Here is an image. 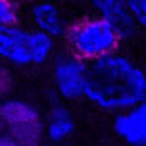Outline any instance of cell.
<instances>
[{"label":"cell","instance_id":"obj_1","mask_svg":"<svg viewBox=\"0 0 146 146\" xmlns=\"http://www.w3.org/2000/svg\"><path fill=\"white\" fill-rule=\"evenodd\" d=\"M84 98L103 112H122L146 100V76L129 57L112 52L88 62Z\"/></svg>","mask_w":146,"mask_h":146},{"label":"cell","instance_id":"obj_2","mask_svg":"<svg viewBox=\"0 0 146 146\" xmlns=\"http://www.w3.org/2000/svg\"><path fill=\"white\" fill-rule=\"evenodd\" d=\"M55 52V40L19 23L0 26V62L11 67H38Z\"/></svg>","mask_w":146,"mask_h":146},{"label":"cell","instance_id":"obj_3","mask_svg":"<svg viewBox=\"0 0 146 146\" xmlns=\"http://www.w3.org/2000/svg\"><path fill=\"white\" fill-rule=\"evenodd\" d=\"M0 134L23 146H38L43 136V113L29 100L4 96L0 100Z\"/></svg>","mask_w":146,"mask_h":146},{"label":"cell","instance_id":"obj_4","mask_svg":"<svg viewBox=\"0 0 146 146\" xmlns=\"http://www.w3.org/2000/svg\"><path fill=\"white\" fill-rule=\"evenodd\" d=\"M65 38L70 52L86 62H91L95 58L115 52L120 41L112 24L102 19L100 16L84 19L81 23H76L74 26H69Z\"/></svg>","mask_w":146,"mask_h":146},{"label":"cell","instance_id":"obj_5","mask_svg":"<svg viewBox=\"0 0 146 146\" xmlns=\"http://www.w3.org/2000/svg\"><path fill=\"white\" fill-rule=\"evenodd\" d=\"M88 62L72 52L60 53L52 64V83L57 96L64 102L84 98Z\"/></svg>","mask_w":146,"mask_h":146},{"label":"cell","instance_id":"obj_6","mask_svg":"<svg viewBox=\"0 0 146 146\" xmlns=\"http://www.w3.org/2000/svg\"><path fill=\"white\" fill-rule=\"evenodd\" d=\"M113 132L129 146H146V100L136 103L113 119Z\"/></svg>","mask_w":146,"mask_h":146},{"label":"cell","instance_id":"obj_7","mask_svg":"<svg viewBox=\"0 0 146 146\" xmlns=\"http://www.w3.org/2000/svg\"><path fill=\"white\" fill-rule=\"evenodd\" d=\"M76 132V117L64 100H53L43 115V136L52 143H65Z\"/></svg>","mask_w":146,"mask_h":146},{"label":"cell","instance_id":"obj_8","mask_svg":"<svg viewBox=\"0 0 146 146\" xmlns=\"http://www.w3.org/2000/svg\"><path fill=\"white\" fill-rule=\"evenodd\" d=\"M96 16L112 24L120 40H129L137 33V24L125 4V0H93Z\"/></svg>","mask_w":146,"mask_h":146},{"label":"cell","instance_id":"obj_9","mask_svg":"<svg viewBox=\"0 0 146 146\" xmlns=\"http://www.w3.org/2000/svg\"><path fill=\"white\" fill-rule=\"evenodd\" d=\"M29 17H31V24L35 29L46 33L53 40L64 38L69 29L67 19L64 17V14L53 2H46L45 0V2L35 4L31 7Z\"/></svg>","mask_w":146,"mask_h":146},{"label":"cell","instance_id":"obj_10","mask_svg":"<svg viewBox=\"0 0 146 146\" xmlns=\"http://www.w3.org/2000/svg\"><path fill=\"white\" fill-rule=\"evenodd\" d=\"M19 23V9L14 0H0V26Z\"/></svg>","mask_w":146,"mask_h":146},{"label":"cell","instance_id":"obj_11","mask_svg":"<svg viewBox=\"0 0 146 146\" xmlns=\"http://www.w3.org/2000/svg\"><path fill=\"white\" fill-rule=\"evenodd\" d=\"M125 4L139 29L146 33V0H125Z\"/></svg>","mask_w":146,"mask_h":146},{"label":"cell","instance_id":"obj_12","mask_svg":"<svg viewBox=\"0 0 146 146\" xmlns=\"http://www.w3.org/2000/svg\"><path fill=\"white\" fill-rule=\"evenodd\" d=\"M5 88H7V81L4 78V72L0 70V100L5 96Z\"/></svg>","mask_w":146,"mask_h":146},{"label":"cell","instance_id":"obj_13","mask_svg":"<svg viewBox=\"0 0 146 146\" xmlns=\"http://www.w3.org/2000/svg\"><path fill=\"white\" fill-rule=\"evenodd\" d=\"M38 146H65V143H52V141H41Z\"/></svg>","mask_w":146,"mask_h":146},{"label":"cell","instance_id":"obj_14","mask_svg":"<svg viewBox=\"0 0 146 146\" xmlns=\"http://www.w3.org/2000/svg\"><path fill=\"white\" fill-rule=\"evenodd\" d=\"M143 69V72H144V76H146V64H144V67H141Z\"/></svg>","mask_w":146,"mask_h":146}]
</instances>
